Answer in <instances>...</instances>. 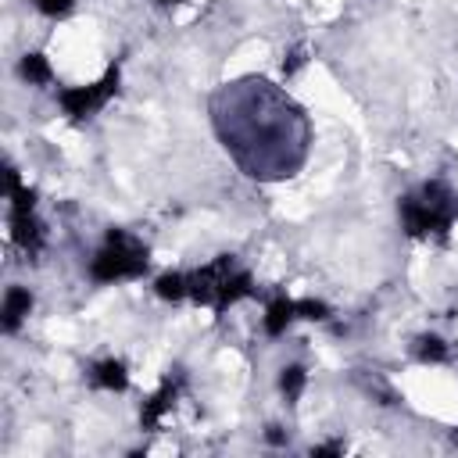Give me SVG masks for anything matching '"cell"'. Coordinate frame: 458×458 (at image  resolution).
<instances>
[{"instance_id": "cell-1", "label": "cell", "mask_w": 458, "mask_h": 458, "mask_svg": "<svg viewBox=\"0 0 458 458\" xmlns=\"http://www.w3.org/2000/svg\"><path fill=\"white\" fill-rule=\"evenodd\" d=\"M215 129L237 165L254 179H283L308 154L305 112L265 79L226 82L212 101Z\"/></svg>"}, {"instance_id": "cell-6", "label": "cell", "mask_w": 458, "mask_h": 458, "mask_svg": "<svg viewBox=\"0 0 458 458\" xmlns=\"http://www.w3.org/2000/svg\"><path fill=\"white\" fill-rule=\"evenodd\" d=\"M12 237L26 254H40L43 251V226L33 215V208H15L12 212Z\"/></svg>"}, {"instance_id": "cell-8", "label": "cell", "mask_w": 458, "mask_h": 458, "mask_svg": "<svg viewBox=\"0 0 458 458\" xmlns=\"http://www.w3.org/2000/svg\"><path fill=\"white\" fill-rule=\"evenodd\" d=\"M291 319H298V301L276 298V301L268 305V312H265V333H268V337H280V333L291 326Z\"/></svg>"}, {"instance_id": "cell-13", "label": "cell", "mask_w": 458, "mask_h": 458, "mask_svg": "<svg viewBox=\"0 0 458 458\" xmlns=\"http://www.w3.org/2000/svg\"><path fill=\"white\" fill-rule=\"evenodd\" d=\"M305 369L301 365H291V369H283V376H280V387H283V394H287V401H298L301 398V391H305Z\"/></svg>"}, {"instance_id": "cell-16", "label": "cell", "mask_w": 458, "mask_h": 458, "mask_svg": "<svg viewBox=\"0 0 458 458\" xmlns=\"http://www.w3.org/2000/svg\"><path fill=\"white\" fill-rule=\"evenodd\" d=\"M33 4H36L43 15H65V12H72L75 0H33Z\"/></svg>"}, {"instance_id": "cell-19", "label": "cell", "mask_w": 458, "mask_h": 458, "mask_svg": "<svg viewBox=\"0 0 458 458\" xmlns=\"http://www.w3.org/2000/svg\"><path fill=\"white\" fill-rule=\"evenodd\" d=\"M265 437H268V444H283V440H287V433H283L280 426H268V433H265Z\"/></svg>"}, {"instance_id": "cell-5", "label": "cell", "mask_w": 458, "mask_h": 458, "mask_svg": "<svg viewBox=\"0 0 458 458\" xmlns=\"http://www.w3.org/2000/svg\"><path fill=\"white\" fill-rule=\"evenodd\" d=\"M115 89H119V68L112 65L101 82H94V86H68V89H61V94H58V101H61L68 119H89L94 112H101L108 105V97L115 94Z\"/></svg>"}, {"instance_id": "cell-2", "label": "cell", "mask_w": 458, "mask_h": 458, "mask_svg": "<svg viewBox=\"0 0 458 458\" xmlns=\"http://www.w3.org/2000/svg\"><path fill=\"white\" fill-rule=\"evenodd\" d=\"M458 215V198L451 194L447 182L433 179L423 187L419 198L401 201V222L412 237H430V233H447Z\"/></svg>"}, {"instance_id": "cell-7", "label": "cell", "mask_w": 458, "mask_h": 458, "mask_svg": "<svg viewBox=\"0 0 458 458\" xmlns=\"http://www.w3.org/2000/svg\"><path fill=\"white\" fill-rule=\"evenodd\" d=\"M29 312H33V294L22 291V287H12L8 298H4V330L15 333Z\"/></svg>"}, {"instance_id": "cell-10", "label": "cell", "mask_w": 458, "mask_h": 458, "mask_svg": "<svg viewBox=\"0 0 458 458\" xmlns=\"http://www.w3.org/2000/svg\"><path fill=\"white\" fill-rule=\"evenodd\" d=\"M154 291H158V298H165V301H179V298L190 294V276H179V272H165V276H158Z\"/></svg>"}, {"instance_id": "cell-17", "label": "cell", "mask_w": 458, "mask_h": 458, "mask_svg": "<svg viewBox=\"0 0 458 458\" xmlns=\"http://www.w3.org/2000/svg\"><path fill=\"white\" fill-rule=\"evenodd\" d=\"M301 65H305V50H291V61H283L287 72H298Z\"/></svg>"}, {"instance_id": "cell-3", "label": "cell", "mask_w": 458, "mask_h": 458, "mask_svg": "<svg viewBox=\"0 0 458 458\" xmlns=\"http://www.w3.org/2000/svg\"><path fill=\"white\" fill-rule=\"evenodd\" d=\"M247 294H251V276L233 265L229 254H222L219 261L205 265L201 272L190 276V298L198 305H212L215 312H226L233 301H240Z\"/></svg>"}, {"instance_id": "cell-20", "label": "cell", "mask_w": 458, "mask_h": 458, "mask_svg": "<svg viewBox=\"0 0 458 458\" xmlns=\"http://www.w3.org/2000/svg\"><path fill=\"white\" fill-rule=\"evenodd\" d=\"M161 4H179V0H161Z\"/></svg>"}, {"instance_id": "cell-4", "label": "cell", "mask_w": 458, "mask_h": 458, "mask_svg": "<svg viewBox=\"0 0 458 458\" xmlns=\"http://www.w3.org/2000/svg\"><path fill=\"white\" fill-rule=\"evenodd\" d=\"M144 272H147V247L122 229L108 233V244L101 247L94 265H89V276H94L97 283L133 280V276H144Z\"/></svg>"}, {"instance_id": "cell-15", "label": "cell", "mask_w": 458, "mask_h": 458, "mask_svg": "<svg viewBox=\"0 0 458 458\" xmlns=\"http://www.w3.org/2000/svg\"><path fill=\"white\" fill-rule=\"evenodd\" d=\"M298 315H301V319H326L330 308H326L322 301H298Z\"/></svg>"}, {"instance_id": "cell-11", "label": "cell", "mask_w": 458, "mask_h": 458, "mask_svg": "<svg viewBox=\"0 0 458 458\" xmlns=\"http://www.w3.org/2000/svg\"><path fill=\"white\" fill-rule=\"evenodd\" d=\"M172 398H175V387H172V384H165V387L147 401V408H144V415H140L144 430H154V426H158V419H161V412L172 405Z\"/></svg>"}, {"instance_id": "cell-18", "label": "cell", "mask_w": 458, "mask_h": 458, "mask_svg": "<svg viewBox=\"0 0 458 458\" xmlns=\"http://www.w3.org/2000/svg\"><path fill=\"white\" fill-rule=\"evenodd\" d=\"M344 451V444H322V447H312V454L319 458V454H340Z\"/></svg>"}, {"instance_id": "cell-14", "label": "cell", "mask_w": 458, "mask_h": 458, "mask_svg": "<svg viewBox=\"0 0 458 458\" xmlns=\"http://www.w3.org/2000/svg\"><path fill=\"white\" fill-rule=\"evenodd\" d=\"M415 354H419V361H444L447 358V344L440 337H419Z\"/></svg>"}, {"instance_id": "cell-9", "label": "cell", "mask_w": 458, "mask_h": 458, "mask_svg": "<svg viewBox=\"0 0 458 458\" xmlns=\"http://www.w3.org/2000/svg\"><path fill=\"white\" fill-rule=\"evenodd\" d=\"M94 384L105 387V391H126L129 387V376H126V365L108 358V361H97L94 365Z\"/></svg>"}, {"instance_id": "cell-12", "label": "cell", "mask_w": 458, "mask_h": 458, "mask_svg": "<svg viewBox=\"0 0 458 458\" xmlns=\"http://www.w3.org/2000/svg\"><path fill=\"white\" fill-rule=\"evenodd\" d=\"M19 72H22V79H29L33 86H47V82H50V65H47L43 54H26Z\"/></svg>"}]
</instances>
